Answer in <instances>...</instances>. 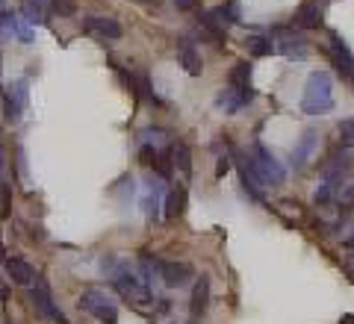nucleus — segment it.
I'll list each match as a JSON object with an SVG mask.
<instances>
[{
  "label": "nucleus",
  "mask_w": 354,
  "mask_h": 324,
  "mask_svg": "<svg viewBox=\"0 0 354 324\" xmlns=\"http://www.w3.org/2000/svg\"><path fill=\"white\" fill-rule=\"evenodd\" d=\"M3 3H6V0H0V9H3Z\"/></svg>",
  "instance_id": "obj_36"
},
{
  "label": "nucleus",
  "mask_w": 354,
  "mask_h": 324,
  "mask_svg": "<svg viewBox=\"0 0 354 324\" xmlns=\"http://www.w3.org/2000/svg\"><path fill=\"white\" fill-rule=\"evenodd\" d=\"M177 53H180V65L186 68V74H192L198 77L204 71V62H201V53H198V48L189 41V39H183L180 44H177Z\"/></svg>",
  "instance_id": "obj_18"
},
{
  "label": "nucleus",
  "mask_w": 354,
  "mask_h": 324,
  "mask_svg": "<svg viewBox=\"0 0 354 324\" xmlns=\"http://www.w3.org/2000/svg\"><path fill=\"white\" fill-rule=\"evenodd\" d=\"M157 271L169 289H183L186 283H192V277H195V268L189 263H177V260H160Z\"/></svg>",
  "instance_id": "obj_10"
},
{
  "label": "nucleus",
  "mask_w": 354,
  "mask_h": 324,
  "mask_svg": "<svg viewBox=\"0 0 354 324\" xmlns=\"http://www.w3.org/2000/svg\"><path fill=\"white\" fill-rule=\"evenodd\" d=\"M3 265H6L9 280H12L15 286H32L36 283V268H32L27 260H21V256H9V260H3Z\"/></svg>",
  "instance_id": "obj_14"
},
{
  "label": "nucleus",
  "mask_w": 354,
  "mask_h": 324,
  "mask_svg": "<svg viewBox=\"0 0 354 324\" xmlns=\"http://www.w3.org/2000/svg\"><path fill=\"white\" fill-rule=\"evenodd\" d=\"M251 71H254L251 62H236L234 68H230L227 88H234V92H239V95H254V88H251Z\"/></svg>",
  "instance_id": "obj_17"
},
{
  "label": "nucleus",
  "mask_w": 354,
  "mask_h": 324,
  "mask_svg": "<svg viewBox=\"0 0 354 324\" xmlns=\"http://www.w3.org/2000/svg\"><path fill=\"white\" fill-rule=\"evenodd\" d=\"M328 53H330V62H334V68L339 71L342 80L354 86V53L339 32H330L328 36Z\"/></svg>",
  "instance_id": "obj_7"
},
{
  "label": "nucleus",
  "mask_w": 354,
  "mask_h": 324,
  "mask_svg": "<svg viewBox=\"0 0 354 324\" xmlns=\"http://www.w3.org/2000/svg\"><path fill=\"white\" fill-rule=\"evenodd\" d=\"M3 254H6V251H3V242H0V263H3Z\"/></svg>",
  "instance_id": "obj_33"
},
{
  "label": "nucleus",
  "mask_w": 354,
  "mask_h": 324,
  "mask_svg": "<svg viewBox=\"0 0 354 324\" xmlns=\"http://www.w3.org/2000/svg\"><path fill=\"white\" fill-rule=\"evenodd\" d=\"M207 307H209V277L207 274H201L195 280V289H192V301H189V316H192V321H198L207 312Z\"/></svg>",
  "instance_id": "obj_15"
},
{
  "label": "nucleus",
  "mask_w": 354,
  "mask_h": 324,
  "mask_svg": "<svg viewBox=\"0 0 354 324\" xmlns=\"http://www.w3.org/2000/svg\"><path fill=\"white\" fill-rule=\"evenodd\" d=\"M245 160H248L254 180L260 186H281L286 180V169L281 165V160H274V153L263 142L251 144V153H245Z\"/></svg>",
  "instance_id": "obj_2"
},
{
  "label": "nucleus",
  "mask_w": 354,
  "mask_h": 324,
  "mask_svg": "<svg viewBox=\"0 0 354 324\" xmlns=\"http://www.w3.org/2000/svg\"><path fill=\"white\" fill-rule=\"evenodd\" d=\"M30 301H32V309H36L44 321H53V324H68V318H65V312L59 309L57 301H53V295H50L48 283L41 280V274H36V283L30 286Z\"/></svg>",
  "instance_id": "obj_5"
},
{
  "label": "nucleus",
  "mask_w": 354,
  "mask_h": 324,
  "mask_svg": "<svg viewBox=\"0 0 354 324\" xmlns=\"http://www.w3.org/2000/svg\"><path fill=\"white\" fill-rule=\"evenodd\" d=\"M334 195H337V186L334 183H322L316 189V195H313V200L319 207H325V204H330V200H334Z\"/></svg>",
  "instance_id": "obj_26"
},
{
  "label": "nucleus",
  "mask_w": 354,
  "mask_h": 324,
  "mask_svg": "<svg viewBox=\"0 0 354 324\" xmlns=\"http://www.w3.org/2000/svg\"><path fill=\"white\" fill-rule=\"evenodd\" d=\"M351 169H354L351 153H334L328 160V165H322V180L337 186V183H342V177H346Z\"/></svg>",
  "instance_id": "obj_13"
},
{
  "label": "nucleus",
  "mask_w": 354,
  "mask_h": 324,
  "mask_svg": "<svg viewBox=\"0 0 354 324\" xmlns=\"http://www.w3.org/2000/svg\"><path fill=\"white\" fill-rule=\"evenodd\" d=\"M3 298H6V286H3V283H0V301H3Z\"/></svg>",
  "instance_id": "obj_32"
},
{
  "label": "nucleus",
  "mask_w": 354,
  "mask_h": 324,
  "mask_svg": "<svg viewBox=\"0 0 354 324\" xmlns=\"http://www.w3.org/2000/svg\"><path fill=\"white\" fill-rule=\"evenodd\" d=\"M251 100H254V95H239V92H234V88H225V92L216 97V106L225 109L227 115H234V113H239L242 106H248Z\"/></svg>",
  "instance_id": "obj_20"
},
{
  "label": "nucleus",
  "mask_w": 354,
  "mask_h": 324,
  "mask_svg": "<svg viewBox=\"0 0 354 324\" xmlns=\"http://www.w3.org/2000/svg\"><path fill=\"white\" fill-rule=\"evenodd\" d=\"M295 27H301V30H316V27H322V6L313 3V0H307V3H301L295 9Z\"/></svg>",
  "instance_id": "obj_16"
},
{
  "label": "nucleus",
  "mask_w": 354,
  "mask_h": 324,
  "mask_svg": "<svg viewBox=\"0 0 354 324\" xmlns=\"http://www.w3.org/2000/svg\"><path fill=\"white\" fill-rule=\"evenodd\" d=\"M0 74H3V53H0Z\"/></svg>",
  "instance_id": "obj_34"
},
{
  "label": "nucleus",
  "mask_w": 354,
  "mask_h": 324,
  "mask_svg": "<svg viewBox=\"0 0 354 324\" xmlns=\"http://www.w3.org/2000/svg\"><path fill=\"white\" fill-rule=\"evenodd\" d=\"M183 209H186V186L169 189V195H165V209H162V216H165V218H177V216H183Z\"/></svg>",
  "instance_id": "obj_21"
},
{
  "label": "nucleus",
  "mask_w": 354,
  "mask_h": 324,
  "mask_svg": "<svg viewBox=\"0 0 354 324\" xmlns=\"http://www.w3.org/2000/svg\"><path fill=\"white\" fill-rule=\"evenodd\" d=\"M21 15H24L27 24H44L48 6H44V0H24L21 3Z\"/></svg>",
  "instance_id": "obj_22"
},
{
  "label": "nucleus",
  "mask_w": 354,
  "mask_h": 324,
  "mask_svg": "<svg viewBox=\"0 0 354 324\" xmlns=\"http://www.w3.org/2000/svg\"><path fill=\"white\" fill-rule=\"evenodd\" d=\"M113 283L121 295H124L130 304L136 307H151L153 304V295H151V286L142 280V277L136 271H130V268H115L113 274Z\"/></svg>",
  "instance_id": "obj_3"
},
{
  "label": "nucleus",
  "mask_w": 354,
  "mask_h": 324,
  "mask_svg": "<svg viewBox=\"0 0 354 324\" xmlns=\"http://www.w3.org/2000/svg\"><path fill=\"white\" fill-rule=\"evenodd\" d=\"M334 109V77L328 71H313L304 83L301 95V113L307 115H325Z\"/></svg>",
  "instance_id": "obj_1"
},
{
  "label": "nucleus",
  "mask_w": 354,
  "mask_h": 324,
  "mask_svg": "<svg viewBox=\"0 0 354 324\" xmlns=\"http://www.w3.org/2000/svg\"><path fill=\"white\" fill-rule=\"evenodd\" d=\"M201 27L209 32L213 39H218V41H227V27L221 24V21L213 15V9L209 12H201Z\"/></svg>",
  "instance_id": "obj_23"
},
{
  "label": "nucleus",
  "mask_w": 354,
  "mask_h": 324,
  "mask_svg": "<svg viewBox=\"0 0 354 324\" xmlns=\"http://www.w3.org/2000/svg\"><path fill=\"white\" fill-rule=\"evenodd\" d=\"M245 48H248L251 57H272V53H274L272 39H266V36H248L245 39Z\"/></svg>",
  "instance_id": "obj_24"
},
{
  "label": "nucleus",
  "mask_w": 354,
  "mask_h": 324,
  "mask_svg": "<svg viewBox=\"0 0 354 324\" xmlns=\"http://www.w3.org/2000/svg\"><path fill=\"white\" fill-rule=\"evenodd\" d=\"M83 32H88V36H95L101 41H118L121 36H124L118 18H113V15H88V18H83Z\"/></svg>",
  "instance_id": "obj_9"
},
{
  "label": "nucleus",
  "mask_w": 354,
  "mask_h": 324,
  "mask_svg": "<svg viewBox=\"0 0 354 324\" xmlns=\"http://www.w3.org/2000/svg\"><path fill=\"white\" fill-rule=\"evenodd\" d=\"M342 200H346V204H354V183L342 189Z\"/></svg>",
  "instance_id": "obj_30"
},
{
  "label": "nucleus",
  "mask_w": 354,
  "mask_h": 324,
  "mask_svg": "<svg viewBox=\"0 0 354 324\" xmlns=\"http://www.w3.org/2000/svg\"><path fill=\"white\" fill-rule=\"evenodd\" d=\"M272 44H274V50L283 53L286 59H304L307 53H310L307 39L301 36V32L290 30V27H274V32H272Z\"/></svg>",
  "instance_id": "obj_6"
},
{
  "label": "nucleus",
  "mask_w": 354,
  "mask_h": 324,
  "mask_svg": "<svg viewBox=\"0 0 354 324\" xmlns=\"http://www.w3.org/2000/svg\"><path fill=\"white\" fill-rule=\"evenodd\" d=\"M316 144H319V133L316 130H304V136L295 142V148L290 153V165L295 171H301L304 165L310 162V156L316 153Z\"/></svg>",
  "instance_id": "obj_11"
},
{
  "label": "nucleus",
  "mask_w": 354,
  "mask_h": 324,
  "mask_svg": "<svg viewBox=\"0 0 354 324\" xmlns=\"http://www.w3.org/2000/svg\"><path fill=\"white\" fill-rule=\"evenodd\" d=\"M27 97H30L27 80H15L3 92L0 104H3V121H6V124H15V121H21V115H24V109H27Z\"/></svg>",
  "instance_id": "obj_8"
},
{
  "label": "nucleus",
  "mask_w": 354,
  "mask_h": 324,
  "mask_svg": "<svg viewBox=\"0 0 354 324\" xmlns=\"http://www.w3.org/2000/svg\"><path fill=\"white\" fill-rule=\"evenodd\" d=\"M339 144H342V148H354V118H346V121H342V124H339Z\"/></svg>",
  "instance_id": "obj_25"
},
{
  "label": "nucleus",
  "mask_w": 354,
  "mask_h": 324,
  "mask_svg": "<svg viewBox=\"0 0 354 324\" xmlns=\"http://www.w3.org/2000/svg\"><path fill=\"white\" fill-rule=\"evenodd\" d=\"M227 169H230V160H227V156H218V162H216V177H218V180L227 174Z\"/></svg>",
  "instance_id": "obj_29"
},
{
  "label": "nucleus",
  "mask_w": 354,
  "mask_h": 324,
  "mask_svg": "<svg viewBox=\"0 0 354 324\" xmlns=\"http://www.w3.org/2000/svg\"><path fill=\"white\" fill-rule=\"evenodd\" d=\"M342 271H346L351 280H354V251H348V254H342Z\"/></svg>",
  "instance_id": "obj_28"
},
{
  "label": "nucleus",
  "mask_w": 354,
  "mask_h": 324,
  "mask_svg": "<svg viewBox=\"0 0 354 324\" xmlns=\"http://www.w3.org/2000/svg\"><path fill=\"white\" fill-rule=\"evenodd\" d=\"M0 97H3V86H0Z\"/></svg>",
  "instance_id": "obj_35"
},
{
  "label": "nucleus",
  "mask_w": 354,
  "mask_h": 324,
  "mask_svg": "<svg viewBox=\"0 0 354 324\" xmlns=\"http://www.w3.org/2000/svg\"><path fill=\"white\" fill-rule=\"evenodd\" d=\"M80 309L88 312V316H95L101 324H115L118 321L115 301L109 298L104 289H86V292L80 295Z\"/></svg>",
  "instance_id": "obj_4"
},
{
  "label": "nucleus",
  "mask_w": 354,
  "mask_h": 324,
  "mask_svg": "<svg viewBox=\"0 0 354 324\" xmlns=\"http://www.w3.org/2000/svg\"><path fill=\"white\" fill-rule=\"evenodd\" d=\"M174 6H177V9H192L195 0H174Z\"/></svg>",
  "instance_id": "obj_31"
},
{
  "label": "nucleus",
  "mask_w": 354,
  "mask_h": 324,
  "mask_svg": "<svg viewBox=\"0 0 354 324\" xmlns=\"http://www.w3.org/2000/svg\"><path fill=\"white\" fill-rule=\"evenodd\" d=\"M50 6H53V12H59V18L77 15V3H74V0H50Z\"/></svg>",
  "instance_id": "obj_27"
},
{
  "label": "nucleus",
  "mask_w": 354,
  "mask_h": 324,
  "mask_svg": "<svg viewBox=\"0 0 354 324\" xmlns=\"http://www.w3.org/2000/svg\"><path fill=\"white\" fill-rule=\"evenodd\" d=\"M171 169L180 171L183 183L192 177V153H189V144H186V142H177L171 148Z\"/></svg>",
  "instance_id": "obj_19"
},
{
  "label": "nucleus",
  "mask_w": 354,
  "mask_h": 324,
  "mask_svg": "<svg viewBox=\"0 0 354 324\" xmlns=\"http://www.w3.org/2000/svg\"><path fill=\"white\" fill-rule=\"evenodd\" d=\"M162 180L160 177H148L145 186H142V212H145V218H157L160 216V207H162Z\"/></svg>",
  "instance_id": "obj_12"
}]
</instances>
